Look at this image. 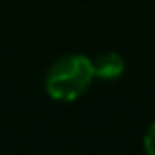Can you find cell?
Listing matches in <instances>:
<instances>
[{"label": "cell", "mask_w": 155, "mask_h": 155, "mask_svg": "<svg viewBox=\"0 0 155 155\" xmlns=\"http://www.w3.org/2000/svg\"><path fill=\"white\" fill-rule=\"evenodd\" d=\"M94 79L91 60L81 53H70L51 64L45 77V89L53 100L72 102L81 98Z\"/></svg>", "instance_id": "1"}, {"label": "cell", "mask_w": 155, "mask_h": 155, "mask_svg": "<svg viewBox=\"0 0 155 155\" xmlns=\"http://www.w3.org/2000/svg\"><path fill=\"white\" fill-rule=\"evenodd\" d=\"M91 66H94V77H100L104 81H113V79L121 77L123 70H125L123 58L115 51L100 53L96 60H91Z\"/></svg>", "instance_id": "2"}, {"label": "cell", "mask_w": 155, "mask_h": 155, "mask_svg": "<svg viewBox=\"0 0 155 155\" xmlns=\"http://www.w3.org/2000/svg\"><path fill=\"white\" fill-rule=\"evenodd\" d=\"M142 144H144V151H147L149 155H155V121L147 127L144 138H142Z\"/></svg>", "instance_id": "3"}]
</instances>
